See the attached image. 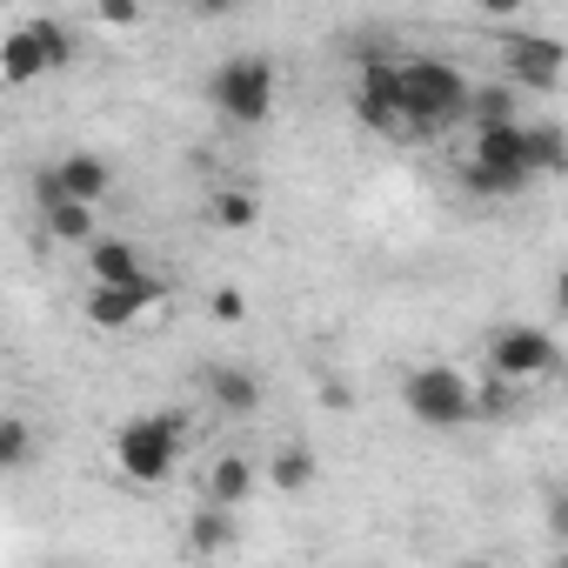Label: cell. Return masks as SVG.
Segmentation results:
<instances>
[{
    "instance_id": "6da1fadb",
    "label": "cell",
    "mask_w": 568,
    "mask_h": 568,
    "mask_svg": "<svg viewBox=\"0 0 568 568\" xmlns=\"http://www.w3.org/2000/svg\"><path fill=\"white\" fill-rule=\"evenodd\" d=\"M468 94H475V81L455 61H442V54H408L402 61V108H408V134L415 141L468 121Z\"/></svg>"
},
{
    "instance_id": "7a4b0ae2",
    "label": "cell",
    "mask_w": 568,
    "mask_h": 568,
    "mask_svg": "<svg viewBox=\"0 0 568 568\" xmlns=\"http://www.w3.org/2000/svg\"><path fill=\"white\" fill-rule=\"evenodd\" d=\"M181 448H187V428H181V415H168V408L128 415V422L114 428V468H121V481H134V488L174 481Z\"/></svg>"
},
{
    "instance_id": "3957f363",
    "label": "cell",
    "mask_w": 568,
    "mask_h": 568,
    "mask_svg": "<svg viewBox=\"0 0 568 568\" xmlns=\"http://www.w3.org/2000/svg\"><path fill=\"white\" fill-rule=\"evenodd\" d=\"M274 94H281V74H274L267 54H234V61H221L207 74V101L234 128H267L274 121Z\"/></svg>"
},
{
    "instance_id": "277c9868",
    "label": "cell",
    "mask_w": 568,
    "mask_h": 568,
    "mask_svg": "<svg viewBox=\"0 0 568 568\" xmlns=\"http://www.w3.org/2000/svg\"><path fill=\"white\" fill-rule=\"evenodd\" d=\"M402 408L422 428H468L475 422V382L455 362H428V368H415L402 382Z\"/></svg>"
},
{
    "instance_id": "5b68a950",
    "label": "cell",
    "mask_w": 568,
    "mask_h": 568,
    "mask_svg": "<svg viewBox=\"0 0 568 568\" xmlns=\"http://www.w3.org/2000/svg\"><path fill=\"white\" fill-rule=\"evenodd\" d=\"M481 368L508 375L515 388H535V382H548V375L561 368V342H555L548 328H535V322H501V328L481 342Z\"/></svg>"
},
{
    "instance_id": "8992f818",
    "label": "cell",
    "mask_w": 568,
    "mask_h": 568,
    "mask_svg": "<svg viewBox=\"0 0 568 568\" xmlns=\"http://www.w3.org/2000/svg\"><path fill=\"white\" fill-rule=\"evenodd\" d=\"M161 302H168V281H161V274H141V281H88L81 315H88V328L121 335V328H134L148 308H161Z\"/></svg>"
},
{
    "instance_id": "52a82bcc",
    "label": "cell",
    "mask_w": 568,
    "mask_h": 568,
    "mask_svg": "<svg viewBox=\"0 0 568 568\" xmlns=\"http://www.w3.org/2000/svg\"><path fill=\"white\" fill-rule=\"evenodd\" d=\"M355 121L375 134H408V108H402V61L368 54L355 68Z\"/></svg>"
},
{
    "instance_id": "ba28073f",
    "label": "cell",
    "mask_w": 568,
    "mask_h": 568,
    "mask_svg": "<svg viewBox=\"0 0 568 568\" xmlns=\"http://www.w3.org/2000/svg\"><path fill=\"white\" fill-rule=\"evenodd\" d=\"M114 194V168L101 161V154H88V148H74V154H61L54 168H41L34 174V201L41 207H54V201H108Z\"/></svg>"
},
{
    "instance_id": "9c48e42d",
    "label": "cell",
    "mask_w": 568,
    "mask_h": 568,
    "mask_svg": "<svg viewBox=\"0 0 568 568\" xmlns=\"http://www.w3.org/2000/svg\"><path fill=\"white\" fill-rule=\"evenodd\" d=\"M568 74V48L555 34H501V81L515 88H555Z\"/></svg>"
},
{
    "instance_id": "30bf717a",
    "label": "cell",
    "mask_w": 568,
    "mask_h": 568,
    "mask_svg": "<svg viewBox=\"0 0 568 568\" xmlns=\"http://www.w3.org/2000/svg\"><path fill=\"white\" fill-rule=\"evenodd\" d=\"M201 395H207L221 415L247 422V415L261 408V375H254V368H241V362H214V368H201Z\"/></svg>"
},
{
    "instance_id": "8fae6325",
    "label": "cell",
    "mask_w": 568,
    "mask_h": 568,
    "mask_svg": "<svg viewBox=\"0 0 568 568\" xmlns=\"http://www.w3.org/2000/svg\"><path fill=\"white\" fill-rule=\"evenodd\" d=\"M468 154L475 161H495V168H515V174L535 181V168H528V121H488V128H475V148Z\"/></svg>"
},
{
    "instance_id": "7c38bea8",
    "label": "cell",
    "mask_w": 568,
    "mask_h": 568,
    "mask_svg": "<svg viewBox=\"0 0 568 568\" xmlns=\"http://www.w3.org/2000/svg\"><path fill=\"white\" fill-rule=\"evenodd\" d=\"M81 254H88V281H141L148 274V261L128 234H94Z\"/></svg>"
},
{
    "instance_id": "4fadbf2b",
    "label": "cell",
    "mask_w": 568,
    "mask_h": 568,
    "mask_svg": "<svg viewBox=\"0 0 568 568\" xmlns=\"http://www.w3.org/2000/svg\"><path fill=\"white\" fill-rule=\"evenodd\" d=\"M201 488H207V501H221V508H247V501H254V488H261V475H254V462H247V455H234V448H227V455H214V462H207V481H201Z\"/></svg>"
},
{
    "instance_id": "5bb4252c",
    "label": "cell",
    "mask_w": 568,
    "mask_h": 568,
    "mask_svg": "<svg viewBox=\"0 0 568 568\" xmlns=\"http://www.w3.org/2000/svg\"><path fill=\"white\" fill-rule=\"evenodd\" d=\"M0 74H8V88H34L41 74H54V68H48V48H41V34H34L28 21H21L8 41H0Z\"/></svg>"
},
{
    "instance_id": "9a60e30c",
    "label": "cell",
    "mask_w": 568,
    "mask_h": 568,
    "mask_svg": "<svg viewBox=\"0 0 568 568\" xmlns=\"http://www.w3.org/2000/svg\"><path fill=\"white\" fill-rule=\"evenodd\" d=\"M315 481H322V462H315L308 442H281V448L267 455V488H281V495H308Z\"/></svg>"
},
{
    "instance_id": "2e32d148",
    "label": "cell",
    "mask_w": 568,
    "mask_h": 568,
    "mask_svg": "<svg viewBox=\"0 0 568 568\" xmlns=\"http://www.w3.org/2000/svg\"><path fill=\"white\" fill-rule=\"evenodd\" d=\"M41 227H48V241H61V247H88V241L101 234L94 201H54V207H41Z\"/></svg>"
},
{
    "instance_id": "e0dca14e",
    "label": "cell",
    "mask_w": 568,
    "mask_h": 568,
    "mask_svg": "<svg viewBox=\"0 0 568 568\" xmlns=\"http://www.w3.org/2000/svg\"><path fill=\"white\" fill-rule=\"evenodd\" d=\"M187 548H194V555H227V548H234V508L201 501V515L187 521Z\"/></svg>"
},
{
    "instance_id": "ac0fdd59",
    "label": "cell",
    "mask_w": 568,
    "mask_h": 568,
    "mask_svg": "<svg viewBox=\"0 0 568 568\" xmlns=\"http://www.w3.org/2000/svg\"><path fill=\"white\" fill-rule=\"evenodd\" d=\"M462 187H468L475 201H508V194H521V187H528V174H515V168H495V161H475V154H468Z\"/></svg>"
},
{
    "instance_id": "d6986e66",
    "label": "cell",
    "mask_w": 568,
    "mask_h": 568,
    "mask_svg": "<svg viewBox=\"0 0 568 568\" xmlns=\"http://www.w3.org/2000/svg\"><path fill=\"white\" fill-rule=\"evenodd\" d=\"M207 221H214V227H227V234H241V227H254V221H261V194H254V187H241V181H234V187H214Z\"/></svg>"
},
{
    "instance_id": "ffe728a7",
    "label": "cell",
    "mask_w": 568,
    "mask_h": 568,
    "mask_svg": "<svg viewBox=\"0 0 568 568\" xmlns=\"http://www.w3.org/2000/svg\"><path fill=\"white\" fill-rule=\"evenodd\" d=\"M528 168H535V181L541 174H568V128L528 121Z\"/></svg>"
},
{
    "instance_id": "44dd1931",
    "label": "cell",
    "mask_w": 568,
    "mask_h": 568,
    "mask_svg": "<svg viewBox=\"0 0 568 568\" xmlns=\"http://www.w3.org/2000/svg\"><path fill=\"white\" fill-rule=\"evenodd\" d=\"M515 81H488V88H475L468 94V128H488V121H521V108H515Z\"/></svg>"
},
{
    "instance_id": "7402d4cb",
    "label": "cell",
    "mask_w": 568,
    "mask_h": 568,
    "mask_svg": "<svg viewBox=\"0 0 568 568\" xmlns=\"http://www.w3.org/2000/svg\"><path fill=\"white\" fill-rule=\"evenodd\" d=\"M508 415H515V382L495 375V368H481V382H475V422H508Z\"/></svg>"
},
{
    "instance_id": "603a6c76",
    "label": "cell",
    "mask_w": 568,
    "mask_h": 568,
    "mask_svg": "<svg viewBox=\"0 0 568 568\" xmlns=\"http://www.w3.org/2000/svg\"><path fill=\"white\" fill-rule=\"evenodd\" d=\"M28 462H34V428H28L21 415H8V422H0V468L21 475Z\"/></svg>"
},
{
    "instance_id": "cb8c5ba5",
    "label": "cell",
    "mask_w": 568,
    "mask_h": 568,
    "mask_svg": "<svg viewBox=\"0 0 568 568\" xmlns=\"http://www.w3.org/2000/svg\"><path fill=\"white\" fill-rule=\"evenodd\" d=\"M34 34H41V48H48V68L61 74V68H74V28L68 21H28Z\"/></svg>"
},
{
    "instance_id": "d4e9b609",
    "label": "cell",
    "mask_w": 568,
    "mask_h": 568,
    "mask_svg": "<svg viewBox=\"0 0 568 568\" xmlns=\"http://www.w3.org/2000/svg\"><path fill=\"white\" fill-rule=\"evenodd\" d=\"M94 14H101L114 34H128V28H141V0H94Z\"/></svg>"
},
{
    "instance_id": "484cf974",
    "label": "cell",
    "mask_w": 568,
    "mask_h": 568,
    "mask_svg": "<svg viewBox=\"0 0 568 568\" xmlns=\"http://www.w3.org/2000/svg\"><path fill=\"white\" fill-rule=\"evenodd\" d=\"M207 315L234 328V322H247V295H241V288H214V295H207Z\"/></svg>"
},
{
    "instance_id": "4316f807",
    "label": "cell",
    "mask_w": 568,
    "mask_h": 568,
    "mask_svg": "<svg viewBox=\"0 0 568 568\" xmlns=\"http://www.w3.org/2000/svg\"><path fill=\"white\" fill-rule=\"evenodd\" d=\"M468 8H475L481 21H495V28H515V21L528 14V0H468Z\"/></svg>"
},
{
    "instance_id": "83f0119b",
    "label": "cell",
    "mask_w": 568,
    "mask_h": 568,
    "mask_svg": "<svg viewBox=\"0 0 568 568\" xmlns=\"http://www.w3.org/2000/svg\"><path fill=\"white\" fill-rule=\"evenodd\" d=\"M548 535H555V541H568V488H555V495H548Z\"/></svg>"
},
{
    "instance_id": "f1b7e54d",
    "label": "cell",
    "mask_w": 568,
    "mask_h": 568,
    "mask_svg": "<svg viewBox=\"0 0 568 568\" xmlns=\"http://www.w3.org/2000/svg\"><path fill=\"white\" fill-rule=\"evenodd\" d=\"M322 408H328V415H348V408H355V395H348L342 382H322Z\"/></svg>"
},
{
    "instance_id": "f546056e",
    "label": "cell",
    "mask_w": 568,
    "mask_h": 568,
    "mask_svg": "<svg viewBox=\"0 0 568 568\" xmlns=\"http://www.w3.org/2000/svg\"><path fill=\"white\" fill-rule=\"evenodd\" d=\"M187 8H194V14H201V21H227V14H234V8H241V0H187Z\"/></svg>"
},
{
    "instance_id": "4dcf8cb0",
    "label": "cell",
    "mask_w": 568,
    "mask_h": 568,
    "mask_svg": "<svg viewBox=\"0 0 568 568\" xmlns=\"http://www.w3.org/2000/svg\"><path fill=\"white\" fill-rule=\"evenodd\" d=\"M555 315H561V322H568V261H561V267H555Z\"/></svg>"
}]
</instances>
